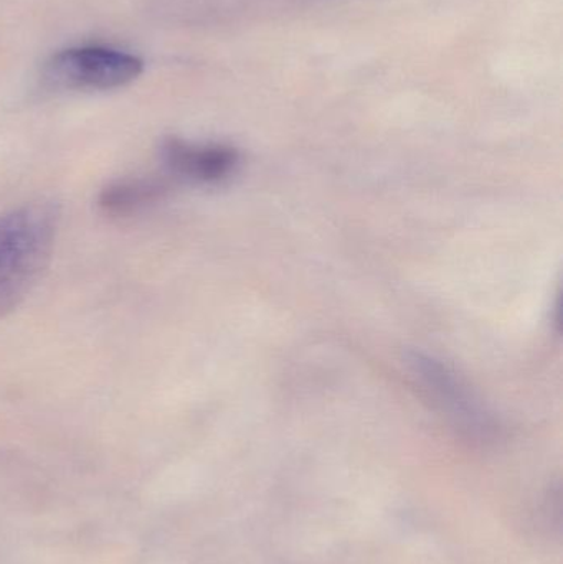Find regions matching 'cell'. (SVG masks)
Wrapping results in <instances>:
<instances>
[{
    "label": "cell",
    "instance_id": "obj_2",
    "mask_svg": "<svg viewBox=\"0 0 563 564\" xmlns=\"http://www.w3.org/2000/svg\"><path fill=\"white\" fill-rule=\"evenodd\" d=\"M144 63L131 53L108 46L63 50L46 62L43 79L55 89L106 91L134 82Z\"/></svg>",
    "mask_w": 563,
    "mask_h": 564
},
{
    "label": "cell",
    "instance_id": "obj_4",
    "mask_svg": "<svg viewBox=\"0 0 563 564\" xmlns=\"http://www.w3.org/2000/svg\"><path fill=\"white\" fill-rule=\"evenodd\" d=\"M410 364L423 390L432 394L436 403L442 404L445 410L452 411L453 416L472 421V423H476L478 417L483 416L478 403L473 400L469 388L442 361L429 355L413 354L410 357Z\"/></svg>",
    "mask_w": 563,
    "mask_h": 564
},
{
    "label": "cell",
    "instance_id": "obj_3",
    "mask_svg": "<svg viewBox=\"0 0 563 564\" xmlns=\"http://www.w3.org/2000/svg\"><path fill=\"white\" fill-rule=\"evenodd\" d=\"M159 158L169 177L194 185L227 182L240 165L237 149L225 144H198L184 139H164Z\"/></svg>",
    "mask_w": 563,
    "mask_h": 564
},
{
    "label": "cell",
    "instance_id": "obj_5",
    "mask_svg": "<svg viewBox=\"0 0 563 564\" xmlns=\"http://www.w3.org/2000/svg\"><path fill=\"white\" fill-rule=\"evenodd\" d=\"M167 181L161 177H128L112 182L99 195V207L109 217H132L167 194Z\"/></svg>",
    "mask_w": 563,
    "mask_h": 564
},
{
    "label": "cell",
    "instance_id": "obj_1",
    "mask_svg": "<svg viewBox=\"0 0 563 564\" xmlns=\"http://www.w3.org/2000/svg\"><path fill=\"white\" fill-rule=\"evenodd\" d=\"M59 215L46 202L0 217V318L15 311L52 260Z\"/></svg>",
    "mask_w": 563,
    "mask_h": 564
}]
</instances>
